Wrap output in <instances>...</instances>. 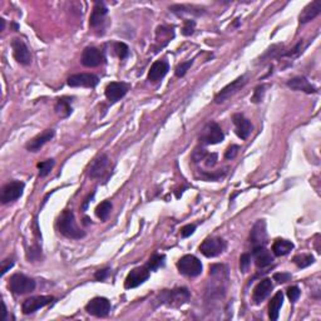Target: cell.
<instances>
[{
	"mask_svg": "<svg viewBox=\"0 0 321 321\" xmlns=\"http://www.w3.org/2000/svg\"><path fill=\"white\" fill-rule=\"evenodd\" d=\"M11 48H13V55L16 62L21 66H29L31 63V54L29 48L26 47L25 43L19 38H15L11 42Z\"/></svg>",
	"mask_w": 321,
	"mask_h": 321,
	"instance_id": "cell-13",
	"label": "cell"
},
{
	"mask_svg": "<svg viewBox=\"0 0 321 321\" xmlns=\"http://www.w3.org/2000/svg\"><path fill=\"white\" fill-rule=\"evenodd\" d=\"M252 256L256 266L261 267V269L270 266L274 262V257H272L271 252L265 246H255L252 251Z\"/></svg>",
	"mask_w": 321,
	"mask_h": 321,
	"instance_id": "cell-18",
	"label": "cell"
},
{
	"mask_svg": "<svg viewBox=\"0 0 321 321\" xmlns=\"http://www.w3.org/2000/svg\"><path fill=\"white\" fill-rule=\"evenodd\" d=\"M149 272L151 271H149V269L147 266L136 267L125 277L124 287L125 289H134V287L139 286V285H142L148 280Z\"/></svg>",
	"mask_w": 321,
	"mask_h": 321,
	"instance_id": "cell-10",
	"label": "cell"
},
{
	"mask_svg": "<svg viewBox=\"0 0 321 321\" xmlns=\"http://www.w3.org/2000/svg\"><path fill=\"white\" fill-rule=\"evenodd\" d=\"M168 71H170V64L166 60H156L148 72V81L153 82V83L159 82L162 78H165Z\"/></svg>",
	"mask_w": 321,
	"mask_h": 321,
	"instance_id": "cell-19",
	"label": "cell"
},
{
	"mask_svg": "<svg viewBox=\"0 0 321 321\" xmlns=\"http://www.w3.org/2000/svg\"><path fill=\"white\" fill-rule=\"evenodd\" d=\"M110 211H112V204L110 201H103L96 209V214L98 216V218H101L102 221H106L109 216Z\"/></svg>",
	"mask_w": 321,
	"mask_h": 321,
	"instance_id": "cell-32",
	"label": "cell"
},
{
	"mask_svg": "<svg viewBox=\"0 0 321 321\" xmlns=\"http://www.w3.org/2000/svg\"><path fill=\"white\" fill-rule=\"evenodd\" d=\"M171 11L173 13H188V14H196V15H201L204 14V9L199 8L195 5H181V4H176V5L171 6Z\"/></svg>",
	"mask_w": 321,
	"mask_h": 321,
	"instance_id": "cell-30",
	"label": "cell"
},
{
	"mask_svg": "<svg viewBox=\"0 0 321 321\" xmlns=\"http://www.w3.org/2000/svg\"><path fill=\"white\" fill-rule=\"evenodd\" d=\"M251 265V256L248 253H242L240 257V269L242 272H247Z\"/></svg>",
	"mask_w": 321,
	"mask_h": 321,
	"instance_id": "cell-38",
	"label": "cell"
},
{
	"mask_svg": "<svg viewBox=\"0 0 321 321\" xmlns=\"http://www.w3.org/2000/svg\"><path fill=\"white\" fill-rule=\"evenodd\" d=\"M226 250V242L222 238H207L200 246V251L206 257H216Z\"/></svg>",
	"mask_w": 321,
	"mask_h": 321,
	"instance_id": "cell-9",
	"label": "cell"
},
{
	"mask_svg": "<svg viewBox=\"0 0 321 321\" xmlns=\"http://www.w3.org/2000/svg\"><path fill=\"white\" fill-rule=\"evenodd\" d=\"M246 77L241 76L238 77L236 81H233L232 83L227 84V86L224 87V88L221 89V92L216 94V97H214V102L216 103H223L224 101H227L228 98L232 97L233 94L237 93L241 88L246 84Z\"/></svg>",
	"mask_w": 321,
	"mask_h": 321,
	"instance_id": "cell-11",
	"label": "cell"
},
{
	"mask_svg": "<svg viewBox=\"0 0 321 321\" xmlns=\"http://www.w3.org/2000/svg\"><path fill=\"white\" fill-rule=\"evenodd\" d=\"M205 159H206V165L209 166V167H210V166L212 167V166L216 165V162H217V154L216 153L207 154V157Z\"/></svg>",
	"mask_w": 321,
	"mask_h": 321,
	"instance_id": "cell-49",
	"label": "cell"
},
{
	"mask_svg": "<svg viewBox=\"0 0 321 321\" xmlns=\"http://www.w3.org/2000/svg\"><path fill=\"white\" fill-rule=\"evenodd\" d=\"M107 13L108 8L106 6V4L103 1H97V3L94 4L93 10H92L91 18H89V25L92 28H97L98 25H101L103 23Z\"/></svg>",
	"mask_w": 321,
	"mask_h": 321,
	"instance_id": "cell-21",
	"label": "cell"
},
{
	"mask_svg": "<svg viewBox=\"0 0 321 321\" xmlns=\"http://www.w3.org/2000/svg\"><path fill=\"white\" fill-rule=\"evenodd\" d=\"M264 94H265V86H259V87H257V88L255 89V92H253L252 102L253 103L261 102L262 97H264Z\"/></svg>",
	"mask_w": 321,
	"mask_h": 321,
	"instance_id": "cell-41",
	"label": "cell"
},
{
	"mask_svg": "<svg viewBox=\"0 0 321 321\" xmlns=\"http://www.w3.org/2000/svg\"><path fill=\"white\" fill-rule=\"evenodd\" d=\"M274 280L279 284H285V282L291 280V274H289V272H277V274L274 275Z\"/></svg>",
	"mask_w": 321,
	"mask_h": 321,
	"instance_id": "cell-42",
	"label": "cell"
},
{
	"mask_svg": "<svg viewBox=\"0 0 321 321\" xmlns=\"http://www.w3.org/2000/svg\"><path fill=\"white\" fill-rule=\"evenodd\" d=\"M24 183L20 181H11V182L6 183L1 190V195H0V201L1 204L6 205L10 202L16 201L20 199L24 191Z\"/></svg>",
	"mask_w": 321,
	"mask_h": 321,
	"instance_id": "cell-6",
	"label": "cell"
},
{
	"mask_svg": "<svg viewBox=\"0 0 321 321\" xmlns=\"http://www.w3.org/2000/svg\"><path fill=\"white\" fill-rule=\"evenodd\" d=\"M300 289L298 286H290L287 289V298L290 299L291 303L298 301V299L300 298Z\"/></svg>",
	"mask_w": 321,
	"mask_h": 321,
	"instance_id": "cell-40",
	"label": "cell"
},
{
	"mask_svg": "<svg viewBox=\"0 0 321 321\" xmlns=\"http://www.w3.org/2000/svg\"><path fill=\"white\" fill-rule=\"evenodd\" d=\"M238 149H240V147L237 146V144H232V146H230L227 148V151H226V153H224V158L226 159H232L235 158L236 154H237Z\"/></svg>",
	"mask_w": 321,
	"mask_h": 321,
	"instance_id": "cell-44",
	"label": "cell"
},
{
	"mask_svg": "<svg viewBox=\"0 0 321 321\" xmlns=\"http://www.w3.org/2000/svg\"><path fill=\"white\" fill-rule=\"evenodd\" d=\"M315 259H314L313 255H306V253H303V255H296L293 259V262L296 265V266L301 267H308L310 266L311 264H314Z\"/></svg>",
	"mask_w": 321,
	"mask_h": 321,
	"instance_id": "cell-33",
	"label": "cell"
},
{
	"mask_svg": "<svg viewBox=\"0 0 321 321\" xmlns=\"http://www.w3.org/2000/svg\"><path fill=\"white\" fill-rule=\"evenodd\" d=\"M42 257V250L39 248V246H33V247L29 248L28 251V259L31 260V261H35V260H39Z\"/></svg>",
	"mask_w": 321,
	"mask_h": 321,
	"instance_id": "cell-39",
	"label": "cell"
},
{
	"mask_svg": "<svg viewBox=\"0 0 321 321\" xmlns=\"http://www.w3.org/2000/svg\"><path fill=\"white\" fill-rule=\"evenodd\" d=\"M93 196H94V194H93V195H92V196H89V197H88V199H87V200H86V202H84V205H83V206H82V210H83V211H86V210H87V209H88V205H89V202H91L92 197H93Z\"/></svg>",
	"mask_w": 321,
	"mask_h": 321,
	"instance_id": "cell-50",
	"label": "cell"
},
{
	"mask_svg": "<svg viewBox=\"0 0 321 321\" xmlns=\"http://www.w3.org/2000/svg\"><path fill=\"white\" fill-rule=\"evenodd\" d=\"M53 301L52 296H33V298L26 299L21 305V310L24 314H33L39 309L44 308V306L49 305Z\"/></svg>",
	"mask_w": 321,
	"mask_h": 321,
	"instance_id": "cell-16",
	"label": "cell"
},
{
	"mask_svg": "<svg viewBox=\"0 0 321 321\" xmlns=\"http://www.w3.org/2000/svg\"><path fill=\"white\" fill-rule=\"evenodd\" d=\"M165 260L166 257L163 255L153 253V255L151 256V259L148 260V262H147L146 266L148 267L149 271H156L157 269H159V267H162L163 265H165Z\"/></svg>",
	"mask_w": 321,
	"mask_h": 321,
	"instance_id": "cell-31",
	"label": "cell"
},
{
	"mask_svg": "<svg viewBox=\"0 0 321 321\" xmlns=\"http://www.w3.org/2000/svg\"><path fill=\"white\" fill-rule=\"evenodd\" d=\"M224 134L217 123L211 122L206 124L200 134V141L205 144H217L223 141Z\"/></svg>",
	"mask_w": 321,
	"mask_h": 321,
	"instance_id": "cell-5",
	"label": "cell"
},
{
	"mask_svg": "<svg viewBox=\"0 0 321 321\" xmlns=\"http://www.w3.org/2000/svg\"><path fill=\"white\" fill-rule=\"evenodd\" d=\"M272 287H274V285H272V281L270 279H264L262 281H260L257 286L253 289L252 300L255 301V304L262 303L270 295Z\"/></svg>",
	"mask_w": 321,
	"mask_h": 321,
	"instance_id": "cell-20",
	"label": "cell"
},
{
	"mask_svg": "<svg viewBox=\"0 0 321 321\" xmlns=\"http://www.w3.org/2000/svg\"><path fill=\"white\" fill-rule=\"evenodd\" d=\"M194 64V60H188V62L186 63H181V64H178L177 67H176V76L177 77H183L186 73H187L188 69L191 68V66Z\"/></svg>",
	"mask_w": 321,
	"mask_h": 321,
	"instance_id": "cell-37",
	"label": "cell"
},
{
	"mask_svg": "<svg viewBox=\"0 0 321 321\" xmlns=\"http://www.w3.org/2000/svg\"><path fill=\"white\" fill-rule=\"evenodd\" d=\"M190 299V293L187 289L182 287V289H175V290L163 291L161 294V301L162 304L171 306H180L182 304L187 303Z\"/></svg>",
	"mask_w": 321,
	"mask_h": 321,
	"instance_id": "cell-7",
	"label": "cell"
},
{
	"mask_svg": "<svg viewBox=\"0 0 321 321\" xmlns=\"http://www.w3.org/2000/svg\"><path fill=\"white\" fill-rule=\"evenodd\" d=\"M114 50L120 59H125L128 57V54H129V48L124 43H115Z\"/></svg>",
	"mask_w": 321,
	"mask_h": 321,
	"instance_id": "cell-36",
	"label": "cell"
},
{
	"mask_svg": "<svg viewBox=\"0 0 321 321\" xmlns=\"http://www.w3.org/2000/svg\"><path fill=\"white\" fill-rule=\"evenodd\" d=\"M0 21H1V31H3L4 28H5V20H4V19H0Z\"/></svg>",
	"mask_w": 321,
	"mask_h": 321,
	"instance_id": "cell-51",
	"label": "cell"
},
{
	"mask_svg": "<svg viewBox=\"0 0 321 321\" xmlns=\"http://www.w3.org/2000/svg\"><path fill=\"white\" fill-rule=\"evenodd\" d=\"M108 272H109V270L108 269L98 270V271L96 272V275H94V277H96V280H98V281H103V280L107 279Z\"/></svg>",
	"mask_w": 321,
	"mask_h": 321,
	"instance_id": "cell-47",
	"label": "cell"
},
{
	"mask_svg": "<svg viewBox=\"0 0 321 321\" xmlns=\"http://www.w3.org/2000/svg\"><path fill=\"white\" fill-rule=\"evenodd\" d=\"M53 167H54V159H47V161L38 163V170H39L40 177H45V176L49 175Z\"/></svg>",
	"mask_w": 321,
	"mask_h": 321,
	"instance_id": "cell-34",
	"label": "cell"
},
{
	"mask_svg": "<svg viewBox=\"0 0 321 321\" xmlns=\"http://www.w3.org/2000/svg\"><path fill=\"white\" fill-rule=\"evenodd\" d=\"M9 289L16 295H25V294L34 291L35 281L30 277L21 274H15L9 280Z\"/></svg>",
	"mask_w": 321,
	"mask_h": 321,
	"instance_id": "cell-3",
	"label": "cell"
},
{
	"mask_svg": "<svg viewBox=\"0 0 321 321\" xmlns=\"http://www.w3.org/2000/svg\"><path fill=\"white\" fill-rule=\"evenodd\" d=\"M287 86L295 91L305 92V93H316V88L304 77H295L287 82Z\"/></svg>",
	"mask_w": 321,
	"mask_h": 321,
	"instance_id": "cell-25",
	"label": "cell"
},
{
	"mask_svg": "<svg viewBox=\"0 0 321 321\" xmlns=\"http://www.w3.org/2000/svg\"><path fill=\"white\" fill-rule=\"evenodd\" d=\"M195 230H196V226H195V224H187V226L182 227L181 235H182V237H188V236H191L195 232Z\"/></svg>",
	"mask_w": 321,
	"mask_h": 321,
	"instance_id": "cell-46",
	"label": "cell"
},
{
	"mask_svg": "<svg viewBox=\"0 0 321 321\" xmlns=\"http://www.w3.org/2000/svg\"><path fill=\"white\" fill-rule=\"evenodd\" d=\"M86 311L96 318H106L110 311V303L106 298H94L87 304Z\"/></svg>",
	"mask_w": 321,
	"mask_h": 321,
	"instance_id": "cell-8",
	"label": "cell"
},
{
	"mask_svg": "<svg viewBox=\"0 0 321 321\" xmlns=\"http://www.w3.org/2000/svg\"><path fill=\"white\" fill-rule=\"evenodd\" d=\"M321 13V1L320 0H315L313 3L308 4L304 8V10L301 11L299 15V21L300 23H309V21L314 20L319 14Z\"/></svg>",
	"mask_w": 321,
	"mask_h": 321,
	"instance_id": "cell-23",
	"label": "cell"
},
{
	"mask_svg": "<svg viewBox=\"0 0 321 321\" xmlns=\"http://www.w3.org/2000/svg\"><path fill=\"white\" fill-rule=\"evenodd\" d=\"M303 52V44H301V43H299L298 45H296L295 48H294L293 50H291V52H289V53H286V57H296V55H299L300 54V53Z\"/></svg>",
	"mask_w": 321,
	"mask_h": 321,
	"instance_id": "cell-48",
	"label": "cell"
},
{
	"mask_svg": "<svg viewBox=\"0 0 321 321\" xmlns=\"http://www.w3.org/2000/svg\"><path fill=\"white\" fill-rule=\"evenodd\" d=\"M251 242L255 246H265L267 243V231L266 222L264 219H259L253 224L252 230L250 233Z\"/></svg>",
	"mask_w": 321,
	"mask_h": 321,
	"instance_id": "cell-17",
	"label": "cell"
},
{
	"mask_svg": "<svg viewBox=\"0 0 321 321\" xmlns=\"http://www.w3.org/2000/svg\"><path fill=\"white\" fill-rule=\"evenodd\" d=\"M195 28H196V23L195 20H191V19H186L183 21V28H182V34L188 37V35H192L195 33Z\"/></svg>",
	"mask_w": 321,
	"mask_h": 321,
	"instance_id": "cell-35",
	"label": "cell"
},
{
	"mask_svg": "<svg viewBox=\"0 0 321 321\" xmlns=\"http://www.w3.org/2000/svg\"><path fill=\"white\" fill-rule=\"evenodd\" d=\"M72 100L71 98H60V100H58L57 102V106H55V110H57L58 114H60L62 117H68L69 114L72 113Z\"/></svg>",
	"mask_w": 321,
	"mask_h": 321,
	"instance_id": "cell-29",
	"label": "cell"
},
{
	"mask_svg": "<svg viewBox=\"0 0 321 321\" xmlns=\"http://www.w3.org/2000/svg\"><path fill=\"white\" fill-rule=\"evenodd\" d=\"M178 271L188 277H196L202 274V264L196 256L185 255L177 262Z\"/></svg>",
	"mask_w": 321,
	"mask_h": 321,
	"instance_id": "cell-2",
	"label": "cell"
},
{
	"mask_svg": "<svg viewBox=\"0 0 321 321\" xmlns=\"http://www.w3.org/2000/svg\"><path fill=\"white\" fill-rule=\"evenodd\" d=\"M13 266H14L13 260L11 259L4 260V261L1 262V276H4V275H5Z\"/></svg>",
	"mask_w": 321,
	"mask_h": 321,
	"instance_id": "cell-45",
	"label": "cell"
},
{
	"mask_svg": "<svg viewBox=\"0 0 321 321\" xmlns=\"http://www.w3.org/2000/svg\"><path fill=\"white\" fill-rule=\"evenodd\" d=\"M294 245L290 241L284 240V238H277L275 242L272 243V251L276 256H285L287 253H290L293 251Z\"/></svg>",
	"mask_w": 321,
	"mask_h": 321,
	"instance_id": "cell-28",
	"label": "cell"
},
{
	"mask_svg": "<svg viewBox=\"0 0 321 321\" xmlns=\"http://www.w3.org/2000/svg\"><path fill=\"white\" fill-rule=\"evenodd\" d=\"M100 79L97 76L91 73H79L73 74L68 78V86L69 87H86V88H94L97 86Z\"/></svg>",
	"mask_w": 321,
	"mask_h": 321,
	"instance_id": "cell-15",
	"label": "cell"
},
{
	"mask_svg": "<svg viewBox=\"0 0 321 321\" xmlns=\"http://www.w3.org/2000/svg\"><path fill=\"white\" fill-rule=\"evenodd\" d=\"M233 123L236 125V134L240 137L241 139H246L252 132V124L248 119H246L242 114H235L233 115Z\"/></svg>",
	"mask_w": 321,
	"mask_h": 321,
	"instance_id": "cell-22",
	"label": "cell"
},
{
	"mask_svg": "<svg viewBox=\"0 0 321 321\" xmlns=\"http://www.w3.org/2000/svg\"><path fill=\"white\" fill-rule=\"evenodd\" d=\"M105 60L103 53L98 48L88 47L83 50L81 57V62L87 68H94V67L101 66Z\"/></svg>",
	"mask_w": 321,
	"mask_h": 321,
	"instance_id": "cell-12",
	"label": "cell"
},
{
	"mask_svg": "<svg viewBox=\"0 0 321 321\" xmlns=\"http://www.w3.org/2000/svg\"><path fill=\"white\" fill-rule=\"evenodd\" d=\"M129 88H131V86L128 83H124V82H112L106 88V97L109 102H118L120 98H123L127 94Z\"/></svg>",
	"mask_w": 321,
	"mask_h": 321,
	"instance_id": "cell-14",
	"label": "cell"
},
{
	"mask_svg": "<svg viewBox=\"0 0 321 321\" xmlns=\"http://www.w3.org/2000/svg\"><path fill=\"white\" fill-rule=\"evenodd\" d=\"M173 35H175V33H173L172 28H168V26L165 25L158 26L156 30V42L158 44V48L167 45L170 43V40L173 38Z\"/></svg>",
	"mask_w": 321,
	"mask_h": 321,
	"instance_id": "cell-27",
	"label": "cell"
},
{
	"mask_svg": "<svg viewBox=\"0 0 321 321\" xmlns=\"http://www.w3.org/2000/svg\"><path fill=\"white\" fill-rule=\"evenodd\" d=\"M110 161L107 154H100L97 158L93 159V162L89 166V176L96 180H102L109 173Z\"/></svg>",
	"mask_w": 321,
	"mask_h": 321,
	"instance_id": "cell-4",
	"label": "cell"
},
{
	"mask_svg": "<svg viewBox=\"0 0 321 321\" xmlns=\"http://www.w3.org/2000/svg\"><path fill=\"white\" fill-rule=\"evenodd\" d=\"M54 137V131L53 129H47V131L42 132L40 134H38L37 137L31 139L28 144H26V149L30 152H38L47 142H49L50 139Z\"/></svg>",
	"mask_w": 321,
	"mask_h": 321,
	"instance_id": "cell-24",
	"label": "cell"
},
{
	"mask_svg": "<svg viewBox=\"0 0 321 321\" xmlns=\"http://www.w3.org/2000/svg\"><path fill=\"white\" fill-rule=\"evenodd\" d=\"M58 230L63 236H66L68 238H74V240H79L86 236L84 231L77 226L76 218H74V214L69 210H66L58 218Z\"/></svg>",
	"mask_w": 321,
	"mask_h": 321,
	"instance_id": "cell-1",
	"label": "cell"
},
{
	"mask_svg": "<svg viewBox=\"0 0 321 321\" xmlns=\"http://www.w3.org/2000/svg\"><path fill=\"white\" fill-rule=\"evenodd\" d=\"M282 303H284V294H282V291H277L269 304V318L272 321L279 319L280 309H281Z\"/></svg>",
	"mask_w": 321,
	"mask_h": 321,
	"instance_id": "cell-26",
	"label": "cell"
},
{
	"mask_svg": "<svg viewBox=\"0 0 321 321\" xmlns=\"http://www.w3.org/2000/svg\"><path fill=\"white\" fill-rule=\"evenodd\" d=\"M207 154L209 153L206 152V149L197 148V149H195L194 154H192V158H194L195 162H200V161H205V158L207 157Z\"/></svg>",
	"mask_w": 321,
	"mask_h": 321,
	"instance_id": "cell-43",
	"label": "cell"
}]
</instances>
